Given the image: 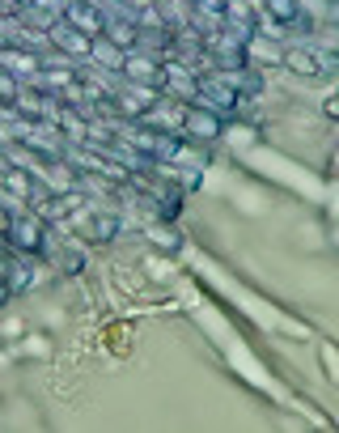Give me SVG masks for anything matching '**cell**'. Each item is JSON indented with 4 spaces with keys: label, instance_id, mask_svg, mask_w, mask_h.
Masks as SVG:
<instances>
[{
    "label": "cell",
    "instance_id": "1",
    "mask_svg": "<svg viewBox=\"0 0 339 433\" xmlns=\"http://www.w3.org/2000/svg\"><path fill=\"white\" fill-rule=\"evenodd\" d=\"M326 111H331V115H339V98H335V102H326Z\"/></svg>",
    "mask_w": 339,
    "mask_h": 433
}]
</instances>
